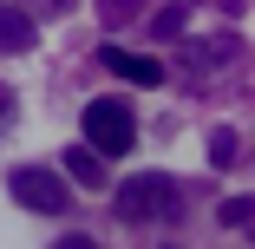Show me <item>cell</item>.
<instances>
[{
	"label": "cell",
	"mask_w": 255,
	"mask_h": 249,
	"mask_svg": "<svg viewBox=\"0 0 255 249\" xmlns=\"http://www.w3.org/2000/svg\"><path fill=\"white\" fill-rule=\"evenodd\" d=\"M183 210V190H177V177H164V171H144V177H125L118 184V217L125 223H164V217H177Z\"/></svg>",
	"instance_id": "6da1fadb"
},
{
	"label": "cell",
	"mask_w": 255,
	"mask_h": 249,
	"mask_svg": "<svg viewBox=\"0 0 255 249\" xmlns=\"http://www.w3.org/2000/svg\"><path fill=\"white\" fill-rule=\"evenodd\" d=\"M85 144H98L105 158H125L137 144V118L118 105V98H92L85 105Z\"/></svg>",
	"instance_id": "7a4b0ae2"
},
{
	"label": "cell",
	"mask_w": 255,
	"mask_h": 249,
	"mask_svg": "<svg viewBox=\"0 0 255 249\" xmlns=\"http://www.w3.org/2000/svg\"><path fill=\"white\" fill-rule=\"evenodd\" d=\"M7 190L20 197L26 210H39V217H53V210H66V197H72L59 171H39V164H13V171H7Z\"/></svg>",
	"instance_id": "3957f363"
},
{
	"label": "cell",
	"mask_w": 255,
	"mask_h": 249,
	"mask_svg": "<svg viewBox=\"0 0 255 249\" xmlns=\"http://www.w3.org/2000/svg\"><path fill=\"white\" fill-rule=\"evenodd\" d=\"M105 72L131 79V85H164V59H150V53H125V46H105Z\"/></svg>",
	"instance_id": "277c9868"
},
{
	"label": "cell",
	"mask_w": 255,
	"mask_h": 249,
	"mask_svg": "<svg viewBox=\"0 0 255 249\" xmlns=\"http://www.w3.org/2000/svg\"><path fill=\"white\" fill-rule=\"evenodd\" d=\"M26 46H33V20L0 0V53H26Z\"/></svg>",
	"instance_id": "5b68a950"
},
{
	"label": "cell",
	"mask_w": 255,
	"mask_h": 249,
	"mask_svg": "<svg viewBox=\"0 0 255 249\" xmlns=\"http://www.w3.org/2000/svg\"><path fill=\"white\" fill-rule=\"evenodd\" d=\"M66 171H72V184H105V151H98V144H72Z\"/></svg>",
	"instance_id": "8992f818"
},
{
	"label": "cell",
	"mask_w": 255,
	"mask_h": 249,
	"mask_svg": "<svg viewBox=\"0 0 255 249\" xmlns=\"http://www.w3.org/2000/svg\"><path fill=\"white\" fill-rule=\"evenodd\" d=\"M236 158H242V138H236L229 125H216V131H210V164L223 171V164H236Z\"/></svg>",
	"instance_id": "52a82bcc"
},
{
	"label": "cell",
	"mask_w": 255,
	"mask_h": 249,
	"mask_svg": "<svg viewBox=\"0 0 255 249\" xmlns=\"http://www.w3.org/2000/svg\"><path fill=\"white\" fill-rule=\"evenodd\" d=\"M216 217H223V230H249L255 223V197H223Z\"/></svg>",
	"instance_id": "ba28073f"
},
{
	"label": "cell",
	"mask_w": 255,
	"mask_h": 249,
	"mask_svg": "<svg viewBox=\"0 0 255 249\" xmlns=\"http://www.w3.org/2000/svg\"><path fill=\"white\" fill-rule=\"evenodd\" d=\"M53 249H98V243H92V236H59Z\"/></svg>",
	"instance_id": "9c48e42d"
},
{
	"label": "cell",
	"mask_w": 255,
	"mask_h": 249,
	"mask_svg": "<svg viewBox=\"0 0 255 249\" xmlns=\"http://www.w3.org/2000/svg\"><path fill=\"white\" fill-rule=\"evenodd\" d=\"M0 118H7V85H0Z\"/></svg>",
	"instance_id": "30bf717a"
},
{
	"label": "cell",
	"mask_w": 255,
	"mask_h": 249,
	"mask_svg": "<svg viewBox=\"0 0 255 249\" xmlns=\"http://www.w3.org/2000/svg\"><path fill=\"white\" fill-rule=\"evenodd\" d=\"M46 7H59V0H46Z\"/></svg>",
	"instance_id": "8fae6325"
}]
</instances>
